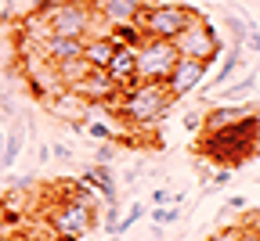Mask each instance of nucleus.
Returning a JSON list of instances; mask_svg holds the SVG:
<instances>
[{"mask_svg":"<svg viewBox=\"0 0 260 241\" xmlns=\"http://www.w3.org/2000/svg\"><path fill=\"white\" fill-rule=\"evenodd\" d=\"M83 180L105 198V205H116V202H119V180H116V169H112V166H94V162H90V166L83 169Z\"/></svg>","mask_w":260,"mask_h":241,"instance_id":"ddd939ff","label":"nucleus"},{"mask_svg":"<svg viewBox=\"0 0 260 241\" xmlns=\"http://www.w3.org/2000/svg\"><path fill=\"white\" fill-rule=\"evenodd\" d=\"M51 158H58V162H73V158H76V151L65 144V141H54V144H51Z\"/></svg>","mask_w":260,"mask_h":241,"instance_id":"bb28decb","label":"nucleus"},{"mask_svg":"<svg viewBox=\"0 0 260 241\" xmlns=\"http://www.w3.org/2000/svg\"><path fill=\"white\" fill-rule=\"evenodd\" d=\"M242 68H246V54H242V44H232V47H228L224 51V58H220V68H217V76L210 79V87L213 90H220L224 83H232L239 72H242Z\"/></svg>","mask_w":260,"mask_h":241,"instance_id":"2eb2a0df","label":"nucleus"},{"mask_svg":"<svg viewBox=\"0 0 260 241\" xmlns=\"http://www.w3.org/2000/svg\"><path fill=\"white\" fill-rule=\"evenodd\" d=\"M44 241H61V237H44Z\"/></svg>","mask_w":260,"mask_h":241,"instance_id":"e433bc0d","label":"nucleus"},{"mask_svg":"<svg viewBox=\"0 0 260 241\" xmlns=\"http://www.w3.org/2000/svg\"><path fill=\"white\" fill-rule=\"evenodd\" d=\"M44 105H47V112H51L54 119H61L65 126H69V123H87V112H90V105H87L83 97H76L73 90H61V94L47 97Z\"/></svg>","mask_w":260,"mask_h":241,"instance_id":"9b49d317","label":"nucleus"},{"mask_svg":"<svg viewBox=\"0 0 260 241\" xmlns=\"http://www.w3.org/2000/svg\"><path fill=\"white\" fill-rule=\"evenodd\" d=\"M206 72H210V65H206V61L177 58V65L170 68V76L162 79V83H167V90H170L174 101H181V97H188V94H195V90H203Z\"/></svg>","mask_w":260,"mask_h":241,"instance_id":"6e6552de","label":"nucleus"},{"mask_svg":"<svg viewBox=\"0 0 260 241\" xmlns=\"http://www.w3.org/2000/svg\"><path fill=\"white\" fill-rule=\"evenodd\" d=\"M0 241H25V237H18V234H0Z\"/></svg>","mask_w":260,"mask_h":241,"instance_id":"f704fd0d","label":"nucleus"},{"mask_svg":"<svg viewBox=\"0 0 260 241\" xmlns=\"http://www.w3.org/2000/svg\"><path fill=\"white\" fill-rule=\"evenodd\" d=\"M145 216H148V205H145V202H134V205L123 213V220H119V234H126L130 227H134L138 220H145Z\"/></svg>","mask_w":260,"mask_h":241,"instance_id":"4be33fe9","label":"nucleus"},{"mask_svg":"<svg viewBox=\"0 0 260 241\" xmlns=\"http://www.w3.org/2000/svg\"><path fill=\"white\" fill-rule=\"evenodd\" d=\"M47 223H51L54 237H61V241H83V237L98 227V205H94L90 191L76 184L61 202L51 205Z\"/></svg>","mask_w":260,"mask_h":241,"instance_id":"7ed1b4c3","label":"nucleus"},{"mask_svg":"<svg viewBox=\"0 0 260 241\" xmlns=\"http://www.w3.org/2000/svg\"><path fill=\"white\" fill-rule=\"evenodd\" d=\"M199 18V11L181 4V0H155L152 8H141L138 15V29L152 40H174Z\"/></svg>","mask_w":260,"mask_h":241,"instance_id":"20e7f679","label":"nucleus"},{"mask_svg":"<svg viewBox=\"0 0 260 241\" xmlns=\"http://www.w3.org/2000/svg\"><path fill=\"white\" fill-rule=\"evenodd\" d=\"M141 0H102V8H98V15L105 18L109 29H119V25H134L138 15H141Z\"/></svg>","mask_w":260,"mask_h":241,"instance_id":"f8f14e48","label":"nucleus"},{"mask_svg":"<svg viewBox=\"0 0 260 241\" xmlns=\"http://www.w3.org/2000/svg\"><path fill=\"white\" fill-rule=\"evenodd\" d=\"M184 216V205L181 202H170V205H155V209H148V220L152 227H167V223H177Z\"/></svg>","mask_w":260,"mask_h":241,"instance_id":"412c9836","label":"nucleus"},{"mask_svg":"<svg viewBox=\"0 0 260 241\" xmlns=\"http://www.w3.org/2000/svg\"><path fill=\"white\" fill-rule=\"evenodd\" d=\"M22 148H25V130L22 126H11V133L4 137V151H0V169H11L18 162Z\"/></svg>","mask_w":260,"mask_h":241,"instance_id":"aec40b11","label":"nucleus"},{"mask_svg":"<svg viewBox=\"0 0 260 241\" xmlns=\"http://www.w3.org/2000/svg\"><path fill=\"white\" fill-rule=\"evenodd\" d=\"M206 241H242V227H224V230L210 234Z\"/></svg>","mask_w":260,"mask_h":241,"instance_id":"c85d7f7f","label":"nucleus"},{"mask_svg":"<svg viewBox=\"0 0 260 241\" xmlns=\"http://www.w3.org/2000/svg\"><path fill=\"white\" fill-rule=\"evenodd\" d=\"M260 105L253 101H242V105H213L210 112H203V130H224V126H235L249 115H256Z\"/></svg>","mask_w":260,"mask_h":241,"instance_id":"9d476101","label":"nucleus"},{"mask_svg":"<svg viewBox=\"0 0 260 241\" xmlns=\"http://www.w3.org/2000/svg\"><path fill=\"white\" fill-rule=\"evenodd\" d=\"M260 151V112L235 123V126H224V130H203L199 133V155L213 166H228L235 169L249 158H256Z\"/></svg>","mask_w":260,"mask_h":241,"instance_id":"f257e3e1","label":"nucleus"},{"mask_svg":"<svg viewBox=\"0 0 260 241\" xmlns=\"http://www.w3.org/2000/svg\"><path fill=\"white\" fill-rule=\"evenodd\" d=\"M119 220H123V213H119V202H116V205H105V234L119 237Z\"/></svg>","mask_w":260,"mask_h":241,"instance_id":"b1692460","label":"nucleus"},{"mask_svg":"<svg viewBox=\"0 0 260 241\" xmlns=\"http://www.w3.org/2000/svg\"><path fill=\"white\" fill-rule=\"evenodd\" d=\"M174 44V51L181 54V58H191V61H206V65H213L217 58H220V51H224V44H220V36H217V29L199 15L181 36H174L170 40Z\"/></svg>","mask_w":260,"mask_h":241,"instance_id":"0eeeda50","label":"nucleus"},{"mask_svg":"<svg viewBox=\"0 0 260 241\" xmlns=\"http://www.w3.org/2000/svg\"><path fill=\"white\" fill-rule=\"evenodd\" d=\"M177 51L170 40H152L145 36L138 47H134V79H145V83H162L170 76V68L177 65Z\"/></svg>","mask_w":260,"mask_h":241,"instance_id":"423d86ee","label":"nucleus"},{"mask_svg":"<svg viewBox=\"0 0 260 241\" xmlns=\"http://www.w3.org/2000/svg\"><path fill=\"white\" fill-rule=\"evenodd\" d=\"M116 40H112V32H105V36H87L83 40V58L94 65V68H105L109 61H112V54H116Z\"/></svg>","mask_w":260,"mask_h":241,"instance_id":"dca6fc26","label":"nucleus"},{"mask_svg":"<svg viewBox=\"0 0 260 241\" xmlns=\"http://www.w3.org/2000/svg\"><path fill=\"white\" fill-rule=\"evenodd\" d=\"M105 72H109V79L123 90V87H130L134 83V47H116V54H112V61L105 65Z\"/></svg>","mask_w":260,"mask_h":241,"instance_id":"4468645a","label":"nucleus"},{"mask_svg":"<svg viewBox=\"0 0 260 241\" xmlns=\"http://www.w3.org/2000/svg\"><path fill=\"white\" fill-rule=\"evenodd\" d=\"M0 18H4V22L15 18V0H4V11H0Z\"/></svg>","mask_w":260,"mask_h":241,"instance_id":"473e14b6","label":"nucleus"},{"mask_svg":"<svg viewBox=\"0 0 260 241\" xmlns=\"http://www.w3.org/2000/svg\"><path fill=\"white\" fill-rule=\"evenodd\" d=\"M83 133H90L94 137V141H112V137H116V130L109 126V123H83Z\"/></svg>","mask_w":260,"mask_h":241,"instance_id":"5701e85b","label":"nucleus"},{"mask_svg":"<svg viewBox=\"0 0 260 241\" xmlns=\"http://www.w3.org/2000/svg\"><path fill=\"white\" fill-rule=\"evenodd\" d=\"M148 202H152V205H170V202H184V194H181V191H167V187H155V191L148 194Z\"/></svg>","mask_w":260,"mask_h":241,"instance_id":"a878e982","label":"nucleus"},{"mask_svg":"<svg viewBox=\"0 0 260 241\" xmlns=\"http://www.w3.org/2000/svg\"><path fill=\"white\" fill-rule=\"evenodd\" d=\"M181 126H184L188 133H203V112H184Z\"/></svg>","mask_w":260,"mask_h":241,"instance_id":"cd10ccee","label":"nucleus"},{"mask_svg":"<svg viewBox=\"0 0 260 241\" xmlns=\"http://www.w3.org/2000/svg\"><path fill=\"white\" fill-rule=\"evenodd\" d=\"M242 241H260V227H242Z\"/></svg>","mask_w":260,"mask_h":241,"instance_id":"2f4dec72","label":"nucleus"},{"mask_svg":"<svg viewBox=\"0 0 260 241\" xmlns=\"http://www.w3.org/2000/svg\"><path fill=\"white\" fill-rule=\"evenodd\" d=\"M242 205H246V198L242 194H232V198L224 202V209H242Z\"/></svg>","mask_w":260,"mask_h":241,"instance_id":"7c9ffc66","label":"nucleus"},{"mask_svg":"<svg viewBox=\"0 0 260 241\" xmlns=\"http://www.w3.org/2000/svg\"><path fill=\"white\" fill-rule=\"evenodd\" d=\"M0 216H4V213H0Z\"/></svg>","mask_w":260,"mask_h":241,"instance_id":"4c0bfd02","label":"nucleus"},{"mask_svg":"<svg viewBox=\"0 0 260 241\" xmlns=\"http://www.w3.org/2000/svg\"><path fill=\"white\" fill-rule=\"evenodd\" d=\"M4 137H8V133H4V130H0V151H4Z\"/></svg>","mask_w":260,"mask_h":241,"instance_id":"c9c22d12","label":"nucleus"},{"mask_svg":"<svg viewBox=\"0 0 260 241\" xmlns=\"http://www.w3.org/2000/svg\"><path fill=\"white\" fill-rule=\"evenodd\" d=\"M40 54L47 58V61H65V58H80L83 54V40L80 36H51L44 47H40Z\"/></svg>","mask_w":260,"mask_h":241,"instance_id":"f3484780","label":"nucleus"},{"mask_svg":"<svg viewBox=\"0 0 260 241\" xmlns=\"http://www.w3.org/2000/svg\"><path fill=\"white\" fill-rule=\"evenodd\" d=\"M51 65H54V76H58V83H61L65 90H69V87H76V83H80V79L90 72V68H94V65H90L83 54H80V58H65V61H51Z\"/></svg>","mask_w":260,"mask_h":241,"instance_id":"a211bd4d","label":"nucleus"},{"mask_svg":"<svg viewBox=\"0 0 260 241\" xmlns=\"http://www.w3.org/2000/svg\"><path fill=\"white\" fill-rule=\"evenodd\" d=\"M76 97H83L87 105L94 108V105H116L119 101V87L109 79V72L105 68H90V72L76 83V87H69Z\"/></svg>","mask_w":260,"mask_h":241,"instance_id":"1a4fd4ad","label":"nucleus"},{"mask_svg":"<svg viewBox=\"0 0 260 241\" xmlns=\"http://www.w3.org/2000/svg\"><path fill=\"white\" fill-rule=\"evenodd\" d=\"M116 151H119V148H116L112 141H102V148L94 151V166H112V162H116Z\"/></svg>","mask_w":260,"mask_h":241,"instance_id":"393cba45","label":"nucleus"},{"mask_svg":"<svg viewBox=\"0 0 260 241\" xmlns=\"http://www.w3.org/2000/svg\"><path fill=\"white\" fill-rule=\"evenodd\" d=\"M256 79H260V72H246L235 83H224L220 87V105H242V101H249V94L256 90Z\"/></svg>","mask_w":260,"mask_h":241,"instance_id":"6ab92c4d","label":"nucleus"},{"mask_svg":"<svg viewBox=\"0 0 260 241\" xmlns=\"http://www.w3.org/2000/svg\"><path fill=\"white\" fill-rule=\"evenodd\" d=\"M119 112V119L126 126H138V130H148L155 126L159 119H167V112L174 108V97L167 90V83H145V79H134L130 87L119 90V101L112 105Z\"/></svg>","mask_w":260,"mask_h":241,"instance_id":"f03ea898","label":"nucleus"},{"mask_svg":"<svg viewBox=\"0 0 260 241\" xmlns=\"http://www.w3.org/2000/svg\"><path fill=\"white\" fill-rule=\"evenodd\" d=\"M44 15H47V25H51L54 36H80V40L94 36L98 18H102L83 0H51V8Z\"/></svg>","mask_w":260,"mask_h":241,"instance_id":"39448f33","label":"nucleus"},{"mask_svg":"<svg viewBox=\"0 0 260 241\" xmlns=\"http://www.w3.org/2000/svg\"><path fill=\"white\" fill-rule=\"evenodd\" d=\"M242 47H249L253 54H260V29H249V32H246V40H242Z\"/></svg>","mask_w":260,"mask_h":241,"instance_id":"c756f323","label":"nucleus"},{"mask_svg":"<svg viewBox=\"0 0 260 241\" xmlns=\"http://www.w3.org/2000/svg\"><path fill=\"white\" fill-rule=\"evenodd\" d=\"M47 162H51V144L40 148V166H47Z\"/></svg>","mask_w":260,"mask_h":241,"instance_id":"72a5a7b5","label":"nucleus"}]
</instances>
